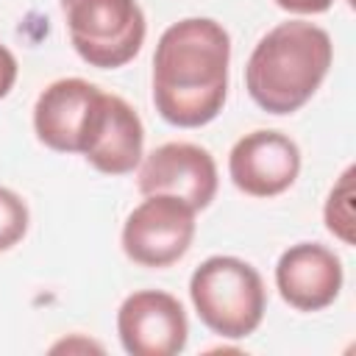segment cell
Returning a JSON list of instances; mask_svg holds the SVG:
<instances>
[{
    "label": "cell",
    "mask_w": 356,
    "mask_h": 356,
    "mask_svg": "<svg viewBox=\"0 0 356 356\" xmlns=\"http://www.w3.org/2000/svg\"><path fill=\"white\" fill-rule=\"evenodd\" d=\"M228 31L209 17L172 22L153 53V103L178 128L211 122L228 95Z\"/></svg>",
    "instance_id": "6da1fadb"
},
{
    "label": "cell",
    "mask_w": 356,
    "mask_h": 356,
    "mask_svg": "<svg viewBox=\"0 0 356 356\" xmlns=\"http://www.w3.org/2000/svg\"><path fill=\"white\" fill-rule=\"evenodd\" d=\"M331 58L334 44L320 25L303 19L281 22L259 39L248 58V95L267 114H292L320 89Z\"/></svg>",
    "instance_id": "7a4b0ae2"
},
{
    "label": "cell",
    "mask_w": 356,
    "mask_h": 356,
    "mask_svg": "<svg viewBox=\"0 0 356 356\" xmlns=\"http://www.w3.org/2000/svg\"><path fill=\"white\" fill-rule=\"evenodd\" d=\"M189 298L206 328L225 339H242L261 325L264 281L236 256H211L189 278Z\"/></svg>",
    "instance_id": "3957f363"
},
{
    "label": "cell",
    "mask_w": 356,
    "mask_h": 356,
    "mask_svg": "<svg viewBox=\"0 0 356 356\" xmlns=\"http://www.w3.org/2000/svg\"><path fill=\"white\" fill-rule=\"evenodd\" d=\"M75 53L97 70L128 64L145 42V14L136 0H61Z\"/></svg>",
    "instance_id": "277c9868"
},
{
    "label": "cell",
    "mask_w": 356,
    "mask_h": 356,
    "mask_svg": "<svg viewBox=\"0 0 356 356\" xmlns=\"http://www.w3.org/2000/svg\"><path fill=\"white\" fill-rule=\"evenodd\" d=\"M195 239V209L172 195H147L122 225V250L142 267L175 264Z\"/></svg>",
    "instance_id": "5b68a950"
},
{
    "label": "cell",
    "mask_w": 356,
    "mask_h": 356,
    "mask_svg": "<svg viewBox=\"0 0 356 356\" xmlns=\"http://www.w3.org/2000/svg\"><path fill=\"white\" fill-rule=\"evenodd\" d=\"M145 128L139 114L117 95L97 92L81 134L78 153L106 175L134 172L142 161Z\"/></svg>",
    "instance_id": "8992f818"
},
{
    "label": "cell",
    "mask_w": 356,
    "mask_h": 356,
    "mask_svg": "<svg viewBox=\"0 0 356 356\" xmlns=\"http://www.w3.org/2000/svg\"><path fill=\"white\" fill-rule=\"evenodd\" d=\"M136 184L145 197L172 195L197 211L206 209L217 195V164L200 145L167 142L145 156Z\"/></svg>",
    "instance_id": "52a82bcc"
},
{
    "label": "cell",
    "mask_w": 356,
    "mask_h": 356,
    "mask_svg": "<svg viewBox=\"0 0 356 356\" xmlns=\"http://www.w3.org/2000/svg\"><path fill=\"white\" fill-rule=\"evenodd\" d=\"M117 334L131 356H175L186 345L189 325L178 298L161 289H142L122 300Z\"/></svg>",
    "instance_id": "ba28073f"
},
{
    "label": "cell",
    "mask_w": 356,
    "mask_h": 356,
    "mask_svg": "<svg viewBox=\"0 0 356 356\" xmlns=\"http://www.w3.org/2000/svg\"><path fill=\"white\" fill-rule=\"evenodd\" d=\"M228 172L239 192L250 197H275L295 184L300 150L281 131H250L231 147Z\"/></svg>",
    "instance_id": "9c48e42d"
},
{
    "label": "cell",
    "mask_w": 356,
    "mask_h": 356,
    "mask_svg": "<svg viewBox=\"0 0 356 356\" xmlns=\"http://www.w3.org/2000/svg\"><path fill=\"white\" fill-rule=\"evenodd\" d=\"M275 286L292 309L320 312L331 306L342 289V261L325 245L298 242L281 253Z\"/></svg>",
    "instance_id": "30bf717a"
},
{
    "label": "cell",
    "mask_w": 356,
    "mask_h": 356,
    "mask_svg": "<svg viewBox=\"0 0 356 356\" xmlns=\"http://www.w3.org/2000/svg\"><path fill=\"white\" fill-rule=\"evenodd\" d=\"M100 89L83 78L53 81L33 106V128L42 145L58 153H78L81 134Z\"/></svg>",
    "instance_id": "8fae6325"
},
{
    "label": "cell",
    "mask_w": 356,
    "mask_h": 356,
    "mask_svg": "<svg viewBox=\"0 0 356 356\" xmlns=\"http://www.w3.org/2000/svg\"><path fill=\"white\" fill-rule=\"evenodd\" d=\"M323 214H325V228L345 245H353V167H348L339 175L337 186L325 200Z\"/></svg>",
    "instance_id": "7c38bea8"
},
{
    "label": "cell",
    "mask_w": 356,
    "mask_h": 356,
    "mask_svg": "<svg viewBox=\"0 0 356 356\" xmlns=\"http://www.w3.org/2000/svg\"><path fill=\"white\" fill-rule=\"evenodd\" d=\"M25 231H28V206H25V200L17 192L0 186V253L14 248L25 236Z\"/></svg>",
    "instance_id": "4fadbf2b"
},
{
    "label": "cell",
    "mask_w": 356,
    "mask_h": 356,
    "mask_svg": "<svg viewBox=\"0 0 356 356\" xmlns=\"http://www.w3.org/2000/svg\"><path fill=\"white\" fill-rule=\"evenodd\" d=\"M14 81H17V58L6 44H0V100L11 92Z\"/></svg>",
    "instance_id": "5bb4252c"
},
{
    "label": "cell",
    "mask_w": 356,
    "mask_h": 356,
    "mask_svg": "<svg viewBox=\"0 0 356 356\" xmlns=\"http://www.w3.org/2000/svg\"><path fill=\"white\" fill-rule=\"evenodd\" d=\"M275 3L292 14H323L334 6V0H275Z\"/></svg>",
    "instance_id": "9a60e30c"
}]
</instances>
